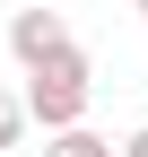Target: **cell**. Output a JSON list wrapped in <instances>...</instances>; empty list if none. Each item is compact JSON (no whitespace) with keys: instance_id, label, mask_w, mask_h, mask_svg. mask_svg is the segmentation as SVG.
Instances as JSON below:
<instances>
[{"instance_id":"obj_3","label":"cell","mask_w":148,"mask_h":157,"mask_svg":"<svg viewBox=\"0 0 148 157\" xmlns=\"http://www.w3.org/2000/svg\"><path fill=\"white\" fill-rule=\"evenodd\" d=\"M44 157H122V140H105V131H44Z\"/></svg>"},{"instance_id":"obj_1","label":"cell","mask_w":148,"mask_h":157,"mask_svg":"<svg viewBox=\"0 0 148 157\" xmlns=\"http://www.w3.org/2000/svg\"><path fill=\"white\" fill-rule=\"evenodd\" d=\"M87 105H96V61H87L79 44L26 70V113H35L44 131H79V122H87Z\"/></svg>"},{"instance_id":"obj_4","label":"cell","mask_w":148,"mask_h":157,"mask_svg":"<svg viewBox=\"0 0 148 157\" xmlns=\"http://www.w3.org/2000/svg\"><path fill=\"white\" fill-rule=\"evenodd\" d=\"M35 122V113H26V96H9V87H0V148H17V131H26Z\"/></svg>"},{"instance_id":"obj_6","label":"cell","mask_w":148,"mask_h":157,"mask_svg":"<svg viewBox=\"0 0 148 157\" xmlns=\"http://www.w3.org/2000/svg\"><path fill=\"white\" fill-rule=\"evenodd\" d=\"M139 17H148V0H139Z\"/></svg>"},{"instance_id":"obj_2","label":"cell","mask_w":148,"mask_h":157,"mask_svg":"<svg viewBox=\"0 0 148 157\" xmlns=\"http://www.w3.org/2000/svg\"><path fill=\"white\" fill-rule=\"evenodd\" d=\"M9 52H17V70L70 52V17H61V9H17V17H9Z\"/></svg>"},{"instance_id":"obj_5","label":"cell","mask_w":148,"mask_h":157,"mask_svg":"<svg viewBox=\"0 0 148 157\" xmlns=\"http://www.w3.org/2000/svg\"><path fill=\"white\" fill-rule=\"evenodd\" d=\"M122 157H148V122H139V131H122Z\"/></svg>"},{"instance_id":"obj_7","label":"cell","mask_w":148,"mask_h":157,"mask_svg":"<svg viewBox=\"0 0 148 157\" xmlns=\"http://www.w3.org/2000/svg\"><path fill=\"white\" fill-rule=\"evenodd\" d=\"M0 157H9V148H0Z\"/></svg>"}]
</instances>
